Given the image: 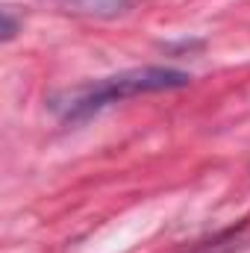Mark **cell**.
I'll return each mask as SVG.
<instances>
[{
  "mask_svg": "<svg viewBox=\"0 0 250 253\" xmlns=\"http://www.w3.org/2000/svg\"><path fill=\"white\" fill-rule=\"evenodd\" d=\"M188 83H191V74H186V71L147 65V68H132V71H121V74H112V77H103L94 83L65 88L50 97V109L65 124H77V121L97 115L100 109H106L112 103H121L126 97L174 91V88H186Z\"/></svg>",
  "mask_w": 250,
  "mask_h": 253,
  "instance_id": "1",
  "label": "cell"
},
{
  "mask_svg": "<svg viewBox=\"0 0 250 253\" xmlns=\"http://www.w3.org/2000/svg\"><path fill=\"white\" fill-rule=\"evenodd\" d=\"M53 3L74 9V12H83V15H94V18H115L132 6V0H53Z\"/></svg>",
  "mask_w": 250,
  "mask_h": 253,
  "instance_id": "2",
  "label": "cell"
},
{
  "mask_svg": "<svg viewBox=\"0 0 250 253\" xmlns=\"http://www.w3.org/2000/svg\"><path fill=\"white\" fill-rule=\"evenodd\" d=\"M18 33V24L12 18V9H3V42H12Z\"/></svg>",
  "mask_w": 250,
  "mask_h": 253,
  "instance_id": "3",
  "label": "cell"
}]
</instances>
